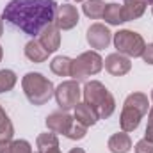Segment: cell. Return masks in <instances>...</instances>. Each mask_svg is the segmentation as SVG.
I'll return each instance as SVG.
<instances>
[{
	"mask_svg": "<svg viewBox=\"0 0 153 153\" xmlns=\"http://www.w3.org/2000/svg\"><path fill=\"white\" fill-rule=\"evenodd\" d=\"M70 153H85L84 148H73V150H70Z\"/></svg>",
	"mask_w": 153,
	"mask_h": 153,
	"instance_id": "31",
	"label": "cell"
},
{
	"mask_svg": "<svg viewBox=\"0 0 153 153\" xmlns=\"http://www.w3.org/2000/svg\"><path fill=\"white\" fill-rule=\"evenodd\" d=\"M78 9L71 4H62V5H57V13H55V20H53V25L59 29V30H71L78 25Z\"/></svg>",
	"mask_w": 153,
	"mask_h": 153,
	"instance_id": "7",
	"label": "cell"
},
{
	"mask_svg": "<svg viewBox=\"0 0 153 153\" xmlns=\"http://www.w3.org/2000/svg\"><path fill=\"white\" fill-rule=\"evenodd\" d=\"M18 76L13 70H0V93H7L16 85Z\"/></svg>",
	"mask_w": 153,
	"mask_h": 153,
	"instance_id": "23",
	"label": "cell"
},
{
	"mask_svg": "<svg viewBox=\"0 0 153 153\" xmlns=\"http://www.w3.org/2000/svg\"><path fill=\"white\" fill-rule=\"evenodd\" d=\"M150 0H125L123 4V13H125V20H137L144 14L146 7H148Z\"/></svg>",
	"mask_w": 153,
	"mask_h": 153,
	"instance_id": "15",
	"label": "cell"
},
{
	"mask_svg": "<svg viewBox=\"0 0 153 153\" xmlns=\"http://www.w3.org/2000/svg\"><path fill=\"white\" fill-rule=\"evenodd\" d=\"M107 148L111 153H128L132 150V139L126 132H117L114 135H111L109 143H107Z\"/></svg>",
	"mask_w": 153,
	"mask_h": 153,
	"instance_id": "14",
	"label": "cell"
},
{
	"mask_svg": "<svg viewBox=\"0 0 153 153\" xmlns=\"http://www.w3.org/2000/svg\"><path fill=\"white\" fill-rule=\"evenodd\" d=\"M152 13H153V5H152Z\"/></svg>",
	"mask_w": 153,
	"mask_h": 153,
	"instance_id": "36",
	"label": "cell"
},
{
	"mask_svg": "<svg viewBox=\"0 0 153 153\" xmlns=\"http://www.w3.org/2000/svg\"><path fill=\"white\" fill-rule=\"evenodd\" d=\"M11 152H13V153H34V152H32L30 143H29V141H25V139L11 141Z\"/></svg>",
	"mask_w": 153,
	"mask_h": 153,
	"instance_id": "25",
	"label": "cell"
},
{
	"mask_svg": "<svg viewBox=\"0 0 153 153\" xmlns=\"http://www.w3.org/2000/svg\"><path fill=\"white\" fill-rule=\"evenodd\" d=\"M75 2H85V0H75Z\"/></svg>",
	"mask_w": 153,
	"mask_h": 153,
	"instance_id": "35",
	"label": "cell"
},
{
	"mask_svg": "<svg viewBox=\"0 0 153 153\" xmlns=\"http://www.w3.org/2000/svg\"><path fill=\"white\" fill-rule=\"evenodd\" d=\"M134 150H135V153H153V143L148 139H141Z\"/></svg>",
	"mask_w": 153,
	"mask_h": 153,
	"instance_id": "26",
	"label": "cell"
},
{
	"mask_svg": "<svg viewBox=\"0 0 153 153\" xmlns=\"http://www.w3.org/2000/svg\"><path fill=\"white\" fill-rule=\"evenodd\" d=\"M55 100H57V105L61 107V111H71L75 109L76 103L80 102V96H82V89L78 85L76 80H64L61 82L57 87H55V93H53Z\"/></svg>",
	"mask_w": 153,
	"mask_h": 153,
	"instance_id": "6",
	"label": "cell"
},
{
	"mask_svg": "<svg viewBox=\"0 0 153 153\" xmlns=\"http://www.w3.org/2000/svg\"><path fill=\"white\" fill-rule=\"evenodd\" d=\"M22 87L23 93L27 96V100L32 105H45L50 102V98L55 93V87L52 84V80H48L45 75H41L38 71H29L27 75L22 78Z\"/></svg>",
	"mask_w": 153,
	"mask_h": 153,
	"instance_id": "3",
	"label": "cell"
},
{
	"mask_svg": "<svg viewBox=\"0 0 153 153\" xmlns=\"http://www.w3.org/2000/svg\"><path fill=\"white\" fill-rule=\"evenodd\" d=\"M103 66L112 76H123L132 70V61H130V57L116 52V53H111L105 57Z\"/></svg>",
	"mask_w": 153,
	"mask_h": 153,
	"instance_id": "9",
	"label": "cell"
},
{
	"mask_svg": "<svg viewBox=\"0 0 153 153\" xmlns=\"http://www.w3.org/2000/svg\"><path fill=\"white\" fill-rule=\"evenodd\" d=\"M73 111H75L73 117H75L80 125H84V126H87V128H89V126H93V125H96V121L100 119L98 114H96V111H94L91 105H87L85 102H82V103L78 102Z\"/></svg>",
	"mask_w": 153,
	"mask_h": 153,
	"instance_id": "13",
	"label": "cell"
},
{
	"mask_svg": "<svg viewBox=\"0 0 153 153\" xmlns=\"http://www.w3.org/2000/svg\"><path fill=\"white\" fill-rule=\"evenodd\" d=\"M0 153H13L11 152V141H2L0 143Z\"/></svg>",
	"mask_w": 153,
	"mask_h": 153,
	"instance_id": "29",
	"label": "cell"
},
{
	"mask_svg": "<svg viewBox=\"0 0 153 153\" xmlns=\"http://www.w3.org/2000/svg\"><path fill=\"white\" fill-rule=\"evenodd\" d=\"M144 139L153 143V105L148 111V126H146V132H144Z\"/></svg>",
	"mask_w": 153,
	"mask_h": 153,
	"instance_id": "27",
	"label": "cell"
},
{
	"mask_svg": "<svg viewBox=\"0 0 153 153\" xmlns=\"http://www.w3.org/2000/svg\"><path fill=\"white\" fill-rule=\"evenodd\" d=\"M123 105H130V107L137 109L143 116L148 114V111H150V102H148V96L144 93H132V94H128Z\"/></svg>",
	"mask_w": 153,
	"mask_h": 153,
	"instance_id": "19",
	"label": "cell"
},
{
	"mask_svg": "<svg viewBox=\"0 0 153 153\" xmlns=\"http://www.w3.org/2000/svg\"><path fill=\"white\" fill-rule=\"evenodd\" d=\"M102 68H103V59H102V55H100L98 52H94V50H89V52L80 53L76 59H73L70 76H71L73 80H76V82H78V80H85L87 76L100 73Z\"/></svg>",
	"mask_w": 153,
	"mask_h": 153,
	"instance_id": "4",
	"label": "cell"
},
{
	"mask_svg": "<svg viewBox=\"0 0 153 153\" xmlns=\"http://www.w3.org/2000/svg\"><path fill=\"white\" fill-rule=\"evenodd\" d=\"M73 116H70L66 111H57V112H52L50 116H46V126L50 132L53 134H62L66 135V132L70 130L71 123H73Z\"/></svg>",
	"mask_w": 153,
	"mask_h": 153,
	"instance_id": "10",
	"label": "cell"
},
{
	"mask_svg": "<svg viewBox=\"0 0 153 153\" xmlns=\"http://www.w3.org/2000/svg\"><path fill=\"white\" fill-rule=\"evenodd\" d=\"M23 52H25V57L29 59V61H32V62H45L46 59H48V52H46V48L39 43L38 39H32V41H29L27 45H25V48H23Z\"/></svg>",
	"mask_w": 153,
	"mask_h": 153,
	"instance_id": "16",
	"label": "cell"
},
{
	"mask_svg": "<svg viewBox=\"0 0 153 153\" xmlns=\"http://www.w3.org/2000/svg\"><path fill=\"white\" fill-rule=\"evenodd\" d=\"M71 62H73V59H70L66 55H57V57L52 59L50 70H52V73H55L57 76H70V73H71Z\"/></svg>",
	"mask_w": 153,
	"mask_h": 153,
	"instance_id": "18",
	"label": "cell"
},
{
	"mask_svg": "<svg viewBox=\"0 0 153 153\" xmlns=\"http://www.w3.org/2000/svg\"><path fill=\"white\" fill-rule=\"evenodd\" d=\"M85 135H87V126L80 125L76 119H73V123H71L70 130L66 132V137H68V139H71V141H80V139H84Z\"/></svg>",
	"mask_w": 153,
	"mask_h": 153,
	"instance_id": "24",
	"label": "cell"
},
{
	"mask_svg": "<svg viewBox=\"0 0 153 153\" xmlns=\"http://www.w3.org/2000/svg\"><path fill=\"white\" fill-rule=\"evenodd\" d=\"M45 153H61V150H59V146H53V148H50V150H46Z\"/></svg>",
	"mask_w": 153,
	"mask_h": 153,
	"instance_id": "30",
	"label": "cell"
},
{
	"mask_svg": "<svg viewBox=\"0 0 153 153\" xmlns=\"http://www.w3.org/2000/svg\"><path fill=\"white\" fill-rule=\"evenodd\" d=\"M36 146H38V152L39 153H45L46 150H50V148H53V146H59L57 134H53V132L39 134L38 139H36Z\"/></svg>",
	"mask_w": 153,
	"mask_h": 153,
	"instance_id": "22",
	"label": "cell"
},
{
	"mask_svg": "<svg viewBox=\"0 0 153 153\" xmlns=\"http://www.w3.org/2000/svg\"><path fill=\"white\" fill-rule=\"evenodd\" d=\"M13 135H14V126H13L9 116L5 114V111L0 107V143L13 141Z\"/></svg>",
	"mask_w": 153,
	"mask_h": 153,
	"instance_id": "21",
	"label": "cell"
},
{
	"mask_svg": "<svg viewBox=\"0 0 153 153\" xmlns=\"http://www.w3.org/2000/svg\"><path fill=\"white\" fill-rule=\"evenodd\" d=\"M102 18L105 20L107 25H121L126 22L125 13H123V5H119V4H107Z\"/></svg>",
	"mask_w": 153,
	"mask_h": 153,
	"instance_id": "17",
	"label": "cell"
},
{
	"mask_svg": "<svg viewBox=\"0 0 153 153\" xmlns=\"http://www.w3.org/2000/svg\"><path fill=\"white\" fill-rule=\"evenodd\" d=\"M82 96H84V102L96 111L100 119L111 117L112 112L116 111V100L112 93L98 80L87 82L82 89Z\"/></svg>",
	"mask_w": 153,
	"mask_h": 153,
	"instance_id": "2",
	"label": "cell"
},
{
	"mask_svg": "<svg viewBox=\"0 0 153 153\" xmlns=\"http://www.w3.org/2000/svg\"><path fill=\"white\" fill-rule=\"evenodd\" d=\"M150 96H152V100H153V89H152V94H150Z\"/></svg>",
	"mask_w": 153,
	"mask_h": 153,
	"instance_id": "34",
	"label": "cell"
},
{
	"mask_svg": "<svg viewBox=\"0 0 153 153\" xmlns=\"http://www.w3.org/2000/svg\"><path fill=\"white\" fill-rule=\"evenodd\" d=\"M141 119H143V114L130 107V105H123V111H121V117H119V125H121V130L123 132H134L139 125H141Z\"/></svg>",
	"mask_w": 153,
	"mask_h": 153,
	"instance_id": "12",
	"label": "cell"
},
{
	"mask_svg": "<svg viewBox=\"0 0 153 153\" xmlns=\"http://www.w3.org/2000/svg\"><path fill=\"white\" fill-rule=\"evenodd\" d=\"M105 2L103 0H85L84 5H82V11L87 18L91 20H98L103 16V11H105Z\"/></svg>",
	"mask_w": 153,
	"mask_h": 153,
	"instance_id": "20",
	"label": "cell"
},
{
	"mask_svg": "<svg viewBox=\"0 0 153 153\" xmlns=\"http://www.w3.org/2000/svg\"><path fill=\"white\" fill-rule=\"evenodd\" d=\"M112 41H114L116 50L126 57H141L144 48H146V41L144 38L135 32V30H117L116 34H112Z\"/></svg>",
	"mask_w": 153,
	"mask_h": 153,
	"instance_id": "5",
	"label": "cell"
},
{
	"mask_svg": "<svg viewBox=\"0 0 153 153\" xmlns=\"http://www.w3.org/2000/svg\"><path fill=\"white\" fill-rule=\"evenodd\" d=\"M2 57H4V50H2V45H0V61H2Z\"/></svg>",
	"mask_w": 153,
	"mask_h": 153,
	"instance_id": "33",
	"label": "cell"
},
{
	"mask_svg": "<svg viewBox=\"0 0 153 153\" xmlns=\"http://www.w3.org/2000/svg\"><path fill=\"white\" fill-rule=\"evenodd\" d=\"M85 39H87V43H89L91 48H94V50H103V48H107V46L111 45V41H112V32H111L109 27L103 25V23H93V25L87 29V32H85Z\"/></svg>",
	"mask_w": 153,
	"mask_h": 153,
	"instance_id": "8",
	"label": "cell"
},
{
	"mask_svg": "<svg viewBox=\"0 0 153 153\" xmlns=\"http://www.w3.org/2000/svg\"><path fill=\"white\" fill-rule=\"evenodd\" d=\"M38 153H39V152H38Z\"/></svg>",
	"mask_w": 153,
	"mask_h": 153,
	"instance_id": "37",
	"label": "cell"
},
{
	"mask_svg": "<svg viewBox=\"0 0 153 153\" xmlns=\"http://www.w3.org/2000/svg\"><path fill=\"white\" fill-rule=\"evenodd\" d=\"M143 61L146 62V64H150L153 66V43H148L146 45V48H144V52H143Z\"/></svg>",
	"mask_w": 153,
	"mask_h": 153,
	"instance_id": "28",
	"label": "cell"
},
{
	"mask_svg": "<svg viewBox=\"0 0 153 153\" xmlns=\"http://www.w3.org/2000/svg\"><path fill=\"white\" fill-rule=\"evenodd\" d=\"M38 41L46 48L48 53H53L61 46V30L52 23V25H48L46 29L41 30V34L38 36Z\"/></svg>",
	"mask_w": 153,
	"mask_h": 153,
	"instance_id": "11",
	"label": "cell"
},
{
	"mask_svg": "<svg viewBox=\"0 0 153 153\" xmlns=\"http://www.w3.org/2000/svg\"><path fill=\"white\" fill-rule=\"evenodd\" d=\"M4 34V18L0 16V36Z\"/></svg>",
	"mask_w": 153,
	"mask_h": 153,
	"instance_id": "32",
	"label": "cell"
},
{
	"mask_svg": "<svg viewBox=\"0 0 153 153\" xmlns=\"http://www.w3.org/2000/svg\"><path fill=\"white\" fill-rule=\"evenodd\" d=\"M57 13L55 0H11L2 18L29 36H39L43 29L53 23Z\"/></svg>",
	"mask_w": 153,
	"mask_h": 153,
	"instance_id": "1",
	"label": "cell"
}]
</instances>
